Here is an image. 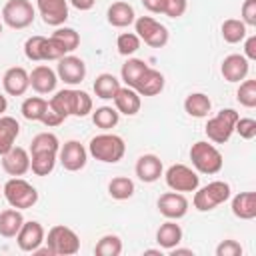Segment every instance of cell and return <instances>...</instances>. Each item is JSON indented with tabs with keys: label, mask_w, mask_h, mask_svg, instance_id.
<instances>
[{
	"label": "cell",
	"mask_w": 256,
	"mask_h": 256,
	"mask_svg": "<svg viewBox=\"0 0 256 256\" xmlns=\"http://www.w3.org/2000/svg\"><path fill=\"white\" fill-rule=\"evenodd\" d=\"M184 110L192 118H206L212 110V102L204 92H192L184 100Z\"/></svg>",
	"instance_id": "obj_27"
},
{
	"label": "cell",
	"mask_w": 256,
	"mask_h": 256,
	"mask_svg": "<svg viewBox=\"0 0 256 256\" xmlns=\"http://www.w3.org/2000/svg\"><path fill=\"white\" fill-rule=\"evenodd\" d=\"M244 40H246L244 42V58L246 60H256V36L252 34Z\"/></svg>",
	"instance_id": "obj_48"
},
{
	"label": "cell",
	"mask_w": 256,
	"mask_h": 256,
	"mask_svg": "<svg viewBox=\"0 0 256 256\" xmlns=\"http://www.w3.org/2000/svg\"><path fill=\"white\" fill-rule=\"evenodd\" d=\"M44 238H46V232H44V226L36 220H24L20 232L16 234V244L22 252H34L40 244H44Z\"/></svg>",
	"instance_id": "obj_13"
},
{
	"label": "cell",
	"mask_w": 256,
	"mask_h": 256,
	"mask_svg": "<svg viewBox=\"0 0 256 256\" xmlns=\"http://www.w3.org/2000/svg\"><path fill=\"white\" fill-rule=\"evenodd\" d=\"M24 54L32 62H46V38L44 36H30L24 42Z\"/></svg>",
	"instance_id": "obj_37"
},
{
	"label": "cell",
	"mask_w": 256,
	"mask_h": 256,
	"mask_svg": "<svg viewBox=\"0 0 256 256\" xmlns=\"http://www.w3.org/2000/svg\"><path fill=\"white\" fill-rule=\"evenodd\" d=\"M156 242L164 250H172L174 246H178L182 242L180 224H176V220H166L164 224H160V228L156 230Z\"/></svg>",
	"instance_id": "obj_24"
},
{
	"label": "cell",
	"mask_w": 256,
	"mask_h": 256,
	"mask_svg": "<svg viewBox=\"0 0 256 256\" xmlns=\"http://www.w3.org/2000/svg\"><path fill=\"white\" fill-rule=\"evenodd\" d=\"M6 108H8V100H6L4 94H0V116L6 112Z\"/></svg>",
	"instance_id": "obj_52"
},
{
	"label": "cell",
	"mask_w": 256,
	"mask_h": 256,
	"mask_svg": "<svg viewBox=\"0 0 256 256\" xmlns=\"http://www.w3.org/2000/svg\"><path fill=\"white\" fill-rule=\"evenodd\" d=\"M134 170H136V176H138L142 182L152 184V182H156V180L162 176L164 166H162V160H160L156 154H142V156L136 160Z\"/></svg>",
	"instance_id": "obj_19"
},
{
	"label": "cell",
	"mask_w": 256,
	"mask_h": 256,
	"mask_svg": "<svg viewBox=\"0 0 256 256\" xmlns=\"http://www.w3.org/2000/svg\"><path fill=\"white\" fill-rule=\"evenodd\" d=\"M156 206H158V212L168 220H180L188 214V200L182 192L172 190V192L160 194Z\"/></svg>",
	"instance_id": "obj_12"
},
{
	"label": "cell",
	"mask_w": 256,
	"mask_h": 256,
	"mask_svg": "<svg viewBox=\"0 0 256 256\" xmlns=\"http://www.w3.org/2000/svg\"><path fill=\"white\" fill-rule=\"evenodd\" d=\"M240 118V114L234 110V108H224L220 110L216 116H212L208 122H206V136L210 142L214 144H224L230 140V136L234 134V126H236V120Z\"/></svg>",
	"instance_id": "obj_5"
},
{
	"label": "cell",
	"mask_w": 256,
	"mask_h": 256,
	"mask_svg": "<svg viewBox=\"0 0 256 256\" xmlns=\"http://www.w3.org/2000/svg\"><path fill=\"white\" fill-rule=\"evenodd\" d=\"M234 132H238L240 138H244V140H252L256 136V120L254 118H238Z\"/></svg>",
	"instance_id": "obj_43"
},
{
	"label": "cell",
	"mask_w": 256,
	"mask_h": 256,
	"mask_svg": "<svg viewBox=\"0 0 256 256\" xmlns=\"http://www.w3.org/2000/svg\"><path fill=\"white\" fill-rule=\"evenodd\" d=\"M88 154L92 158H96L98 162H106V164H116L124 158L126 154V144L122 140V136L112 134V132H102L98 136H94L88 144Z\"/></svg>",
	"instance_id": "obj_1"
},
{
	"label": "cell",
	"mask_w": 256,
	"mask_h": 256,
	"mask_svg": "<svg viewBox=\"0 0 256 256\" xmlns=\"http://www.w3.org/2000/svg\"><path fill=\"white\" fill-rule=\"evenodd\" d=\"M52 38H56L68 52H74L78 48V44H80V34L74 28H66V26H58L52 32Z\"/></svg>",
	"instance_id": "obj_40"
},
{
	"label": "cell",
	"mask_w": 256,
	"mask_h": 256,
	"mask_svg": "<svg viewBox=\"0 0 256 256\" xmlns=\"http://www.w3.org/2000/svg\"><path fill=\"white\" fill-rule=\"evenodd\" d=\"M92 88H94V94H96L98 98H102V100H112V98L116 96V92L120 90V80H118L114 74H110V72H102V74L96 76Z\"/></svg>",
	"instance_id": "obj_28"
},
{
	"label": "cell",
	"mask_w": 256,
	"mask_h": 256,
	"mask_svg": "<svg viewBox=\"0 0 256 256\" xmlns=\"http://www.w3.org/2000/svg\"><path fill=\"white\" fill-rule=\"evenodd\" d=\"M114 100V106L120 114L124 116H134L140 112V106H142V100H140V94L130 88V86H120V90L116 92V96L112 98Z\"/></svg>",
	"instance_id": "obj_21"
},
{
	"label": "cell",
	"mask_w": 256,
	"mask_h": 256,
	"mask_svg": "<svg viewBox=\"0 0 256 256\" xmlns=\"http://www.w3.org/2000/svg\"><path fill=\"white\" fill-rule=\"evenodd\" d=\"M20 134V124L12 116H0V156L6 154Z\"/></svg>",
	"instance_id": "obj_25"
},
{
	"label": "cell",
	"mask_w": 256,
	"mask_h": 256,
	"mask_svg": "<svg viewBox=\"0 0 256 256\" xmlns=\"http://www.w3.org/2000/svg\"><path fill=\"white\" fill-rule=\"evenodd\" d=\"M48 106H50L52 110H56L58 114H62L64 118L72 116V108H74V88L58 90V92L48 100Z\"/></svg>",
	"instance_id": "obj_30"
},
{
	"label": "cell",
	"mask_w": 256,
	"mask_h": 256,
	"mask_svg": "<svg viewBox=\"0 0 256 256\" xmlns=\"http://www.w3.org/2000/svg\"><path fill=\"white\" fill-rule=\"evenodd\" d=\"M36 18V8L30 0H8L2 8V20L14 30L28 28Z\"/></svg>",
	"instance_id": "obj_8"
},
{
	"label": "cell",
	"mask_w": 256,
	"mask_h": 256,
	"mask_svg": "<svg viewBox=\"0 0 256 256\" xmlns=\"http://www.w3.org/2000/svg\"><path fill=\"white\" fill-rule=\"evenodd\" d=\"M190 160H192V166L198 174H218L224 166L222 152L214 144L204 142V140H198L192 144Z\"/></svg>",
	"instance_id": "obj_2"
},
{
	"label": "cell",
	"mask_w": 256,
	"mask_h": 256,
	"mask_svg": "<svg viewBox=\"0 0 256 256\" xmlns=\"http://www.w3.org/2000/svg\"><path fill=\"white\" fill-rule=\"evenodd\" d=\"M194 192V208L198 212H210L230 198V184L224 180H214L202 186L200 190L196 188Z\"/></svg>",
	"instance_id": "obj_4"
},
{
	"label": "cell",
	"mask_w": 256,
	"mask_h": 256,
	"mask_svg": "<svg viewBox=\"0 0 256 256\" xmlns=\"http://www.w3.org/2000/svg\"><path fill=\"white\" fill-rule=\"evenodd\" d=\"M64 120H66V118H64V116H62V114H58V112H56V110H52V108H50V106H48V108H46V112H44V116H42V120H40V122H42V124H44V126H48V128H56V126H60V124H62V122H64Z\"/></svg>",
	"instance_id": "obj_47"
},
{
	"label": "cell",
	"mask_w": 256,
	"mask_h": 256,
	"mask_svg": "<svg viewBox=\"0 0 256 256\" xmlns=\"http://www.w3.org/2000/svg\"><path fill=\"white\" fill-rule=\"evenodd\" d=\"M134 28H136V36L140 38V42L152 46V48H164L168 44L170 32L164 24H160L156 18L152 16H140L134 20Z\"/></svg>",
	"instance_id": "obj_7"
},
{
	"label": "cell",
	"mask_w": 256,
	"mask_h": 256,
	"mask_svg": "<svg viewBox=\"0 0 256 256\" xmlns=\"http://www.w3.org/2000/svg\"><path fill=\"white\" fill-rule=\"evenodd\" d=\"M166 186L174 192H194L200 184V176L186 164H172L164 174Z\"/></svg>",
	"instance_id": "obj_9"
},
{
	"label": "cell",
	"mask_w": 256,
	"mask_h": 256,
	"mask_svg": "<svg viewBox=\"0 0 256 256\" xmlns=\"http://www.w3.org/2000/svg\"><path fill=\"white\" fill-rule=\"evenodd\" d=\"M36 8L48 26H62L68 20V0H36Z\"/></svg>",
	"instance_id": "obj_14"
},
{
	"label": "cell",
	"mask_w": 256,
	"mask_h": 256,
	"mask_svg": "<svg viewBox=\"0 0 256 256\" xmlns=\"http://www.w3.org/2000/svg\"><path fill=\"white\" fill-rule=\"evenodd\" d=\"M164 82H166V80H164V74H162L160 70L148 66V68L142 72V76L138 78L134 90H136L140 96H156V94H160V92L164 90Z\"/></svg>",
	"instance_id": "obj_20"
},
{
	"label": "cell",
	"mask_w": 256,
	"mask_h": 256,
	"mask_svg": "<svg viewBox=\"0 0 256 256\" xmlns=\"http://www.w3.org/2000/svg\"><path fill=\"white\" fill-rule=\"evenodd\" d=\"M56 84H58V74L50 66L38 64L36 68H32V72H30L32 90H36L38 94H50L56 90Z\"/></svg>",
	"instance_id": "obj_18"
},
{
	"label": "cell",
	"mask_w": 256,
	"mask_h": 256,
	"mask_svg": "<svg viewBox=\"0 0 256 256\" xmlns=\"http://www.w3.org/2000/svg\"><path fill=\"white\" fill-rule=\"evenodd\" d=\"M56 74H58V80H62L64 84L78 86L86 78V64L82 58H78L74 54H66L58 60Z\"/></svg>",
	"instance_id": "obj_10"
},
{
	"label": "cell",
	"mask_w": 256,
	"mask_h": 256,
	"mask_svg": "<svg viewBox=\"0 0 256 256\" xmlns=\"http://www.w3.org/2000/svg\"><path fill=\"white\" fill-rule=\"evenodd\" d=\"M46 108H48V100H44V98H40V96H28V98L22 102L20 112H22V116H24L26 120H30V122H40L42 116H44V112H46Z\"/></svg>",
	"instance_id": "obj_32"
},
{
	"label": "cell",
	"mask_w": 256,
	"mask_h": 256,
	"mask_svg": "<svg viewBox=\"0 0 256 256\" xmlns=\"http://www.w3.org/2000/svg\"><path fill=\"white\" fill-rule=\"evenodd\" d=\"M118 120H120V112L116 108H112V106H100V108H96L92 112L94 126L100 128V130H104V132H108L110 128H114L118 124Z\"/></svg>",
	"instance_id": "obj_33"
},
{
	"label": "cell",
	"mask_w": 256,
	"mask_h": 256,
	"mask_svg": "<svg viewBox=\"0 0 256 256\" xmlns=\"http://www.w3.org/2000/svg\"><path fill=\"white\" fill-rule=\"evenodd\" d=\"M24 224V216L18 208H8L0 212V236L4 238H16Z\"/></svg>",
	"instance_id": "obj_26"
},
{
	"label": "cell",
	"mask_w": 256,
	"mask_h": 256,
	"mask_svg": "<svg viewBox=\"0 0 256 256\" xmlns=\"http://www.w3.org/2000/svg\"><path fill=\"white\" fill-rule=\"evenodd\" d=\"M106 18H108V24L114 26V28H126L130 24H134L136 20V12L134 8L128 4V2H114L108 6V12H106Z\"/></svg>",
	"instance_id": "obj_22"
},
{
	"label": "cell",
	"mask_w": 256,
	"mask_h": 256,
	"mask_svg": "<svg viewBox=\"0 0 256 256\" xmlns=\"http://www.w3.org/2000/svg\"><path fill=\"white\" fill-rule=\"evenodd\" d=\"M76 10H80V12H86V10H90L94 4H96V0H68Z\"/></svg>",
	"instance_id": "obj_50"
},
{
	"label": "cell",
	"mask_w": 256,
	"mask_h": 256,
	"mask_svg": "<svg viewBox=\"0 0 256 256\" xmlns=\"http://www.w3.org/2000/svg\"><path fill=\"white\" fill-rule=\"evenodd\" d=\"M58 150H60V140L52 132H40L30 142V154H34V152H58Z\"/></svg>",
	"instance_id": "obj_36"
},
{
	"label": "cell",
	"mask_w": 256,
	"mask_h": 256,
	"mask_svg": "<svg viewBox=\"0 0 256 256\" xmlns=\"http://www.w3.org/2000/svg\"><path fill=\"white\" fill-rule=\"evenodd\" d=\"M94 252L98 256H120V252H122V240L116 234H106V236H102L96 242Z\"/></svg>",
	"instance_id": "obj_38"
},
{
	"label": "cell",
	"mask_w": 256,
	"mask_h": 256,
	"mask_svg": "<svg viewBox=\"0 0 256 256\" xmlns=\"http://www.w3.org/2000/svg\"><path fill=\"white\" fill-rule=\"evenodd\" d=\"M2 86L8 96H22L30 88V74L22 66H12L4 72Z\"/></svg>",
	"instance_id": "obj_16"
},
{
	"label": "cell",
	"mask_w": 256,
	"mask_h": 256,
	"mask_svg": "<svg viewBox=\"0 0 256 256\" xmlns=\"http://www.w3.org/2000/svg\"><path fill=\"white\" fill-rule=\"evenodd\" d=\"M146 68H148V64H146L144 60H140V58H128V60L122 64V68H120L122 82H124L126 86H130V88H134L136 82H138V78L142 76V72H144Z\"/></svg>",
	"instance_id": "obj_31"
},
{
	"label": "cell",
	"mask_w": 256,
	"mask_h": 256,
	"mask_svg": "<svg viewBox=\"0 0 256 256\" xmlns=\"http://www.w3.org/2000/svg\"><path fill=\"white\" fill-rule=\"evenodd\" d=\"M108 194L114 200H128L134 194V182L128 176H116L108 182Z\"/></svg>",
	"instance_id": "obj_35"
},
{
	"label": "cell",
	"mask_w": 256,
	"mask_h": 256,
	"mask_svg": "<svg viewBox=\"0 0 256 256\" xmlns=\"http://www.w3.org/2000/svg\"><path fill=\"white\" fill-rule=\"evenodd\" d=\"M2 168L10 176H24L30 170V152L14 144L6 154H2Z\"/></svg>",
	"instance_id": "obj_15"
},
{
	"label": "cell",
	"mask_w": 256,
	"mask_h": 256,
	"mask_svg": "<svg viewBox=\"0 0 256 256\" xmlns=\"http://www.w3.org/2000/svg\"><path fill=\"white\" fill-rule=\"evenodd\" d=\"M220 32H222V38L228 44H238L246 38V24L238 18H228V20L222 22Z\"/></svg>",
	"instance_id": "obj_34"
},
{
	"label": "cell",
	"mask_w": 256,
	"mask_h": 256,
	"mask_svg": "<svg viewBox=\"0 0 256 256\" xmlns=\"http://www.w3.org/2000/svg\"><path fill=\"white\" fill-rule=\"evenodd\" d=\"M242 254V246L236 240H222L216 246V256H240Z\"/></svg>",
	"instance_id": "obj_45"
},
{
	"label": "cell",
	"mask_w": 256,
	"mask_h": 256,
	"mask_svg": "<svg viewBox=\"0 0 256 256\" xmlns=\"http://www.w3.org/2000/svg\"><path fill=\"white\" fill-rule=\"evenodd\" d=\"M58 160V152H34L30 154V170L36 176H48Z\"/></svg>",
	"instance_id": "obj_29"
},
{
	"label": "cell",
	"mask_w": 256,
	"mask_h": 256,
	"mask_svg": "<svg viewBox=\"0 0 256 256\" xmlns=\"http://www.w3.org/2000/svg\"><path fill=\"white\" fill-rule=\"evenodd\" d=\"M144 254H160V256H162L160 250H144Z\"/></svg>",
	"instance_id": "obj_53"
},
{
	"label": "cell",
	"mask_w": 256,
	"mask_h": 256,
	"mask_svg": "<svg viewBox=\"0 0 256 256\" xmlns=\"http://www.w3.org/2000/svg\"><path fill=\"white\" fill-rule=\"evenodd\" d=\"M58 160H60V164H62L64 170L78 172L88 162V150L78 140H68V142H64V146H60Z\"/></svg>",
	"instance_id": "obj_11"
},
{
	"label": "cell",
	"mask_w": 256,
	"mask_h": 256,
	"mask_svg": "<svg viewBox=\"0 0 256 256\" xmlns=\"http://www.w3.org/2000/svg\"><path fill=\"white\" fill-rule=\"evenodd\" d=\"M232 214L240 220H254L256 218V192H240L232 198Z\"/></svg>",
	"instance_id": "obj_23"
},
{
	"label": "cell",
	"mask_w": 256,
	"mask_h": 256,
	"mask_svg": "<svg viewBox=\"0 0 256 256\" xmlns=\"http://www.w3.org/2000/svg\"><path fill=\"white\" fill-rule=\"evenodd\" d=\"M186 8H188V0H166L162 14H166L168 18H180L184 16Z\"/></svg>",
	"instance_id": "obj_44"
},
{
	"label": "cell",
	"mask_w": 256,
	"mask_h": 256,
	"mask_svg": "<svg viewBox=\"0 0 256 256\" xmlns=\"http://www.w3.org/2000/svg\"><path fill=\"white\" fill-rule=\"evenodd\" d=\"M240 12H242V22L246 26H256V0H244Z\"/></svg>",
	"instance_id": "obj_46"
},
{
	"label": "cell",
	"mask_w": 256,
	"mask_h": 256,
	"mask_svg": "<svg viewBox=\"0 0 256 256\" xmlns=\"http://www.w3.org/2000/svg\"><path fill=\"white\" fill-rule=\"evenodd\" d=\"M116 48H118V54H122V56H132V54L140 48V38L136 36V32H124V34L118 36Z\"/></svg>",
	"instance_id": "obj_41"
},
{
	"label": "cell",
	"mask_w": 256,
	"mask_h": 256,
	"mask_svg": "<svg viewBox=\"0 0 256 256\" xmlns=\"http://www.w3.org/2000/svg\"><path fill=\"white\" fill-rule=\"evenodd\" d=\"M250 70V60L244 58V54H228L222 60L220 74L226 82H240L248 76Z\"/></svg>",
	"instance_id": "obj_17"
},
{
	"label": "cell",
	"mask_w": 256,
	"mask_h": 256,
	"mask_svg": "<svg viewBox=\"0 0 256 256\" xmlns=\"http://www.w3.org/2000/svg\"><path fill=\"white\" fill-rule=\"evenodd\" d=\"M140 2L152 14H162L164 12V4H166V0H140Z\"/></svg>",
	"instance_id": "obj_49"
},
{
	"label": "cell",
	"mask_w": 256,
	"mask_h": 256,
	"mask_svg": "<svg viewBox=\"0 0 256 256\" xmlns=\"http://www.w3.org/2000/svg\"><path fill=\"white\" fill-rule=\"evenodd\" d=\"M92 106H94V102H92V96H90L88 92H84V90H74V108H72V116H78V118L88 116V114L92 112Z\"/></svg>",
	"instance_id": "obj_42"
},
{
	"label": "cell",
	"mask_w": 256,
	"mask_h": 256,
	"mask_svg": "<svg viewBox=\"0 0 256 256\" xmlns=\"http://www.w3.org/2000/svg\"><path fill=\"white\" fill-rule=\"evenodd\" d=\"M0 36H2V22H0Z\"/></svg>",
	"instance_id": "obj_54"
},
{
	"label": "cell",
	"mask_w": 256,
	"mask_h": 256,
	"mask_svg": "<svg viewBox=\"0 0 256 256\" xmlns=\"http://www.w3.org/2000/svg\"><path fill=\"white\" fill-rule=\"evenodd\" d=\"M44 242L52 248L54 256H72V254H78V250H80L78 234L72 228L62 226V224L52 226L48 230V236L44 238Z\"/></svg>",
	"instance_id": "obj_6"
},
{
	"label": "cell",
	"mask_w": 256,
	"mask_h": 256,
	"mask_svg": "<svg viewBox=\"0 0 256 256\" xmlns=\"http://www.w3.org/2000/svg\"><path fill=\"white\" fill-rule=\"evenodd\" d=\"M2 194H4L6 202L18 210H28L38 202V190L28 180H24L20 176H12L2 186Z\"/></svg>",
	"instance_id": "obj_3"
},
{
	"label": "cell",
	"mask_w": 256,
	"mask_h": 256,
	"mask_svg": "<svg viewBox=\"0 0 256 256\" xmlns=\"http://www.w3.org/2000/svg\"><path fill=\"white\" fill-rule=\"evenodd\" d=\"M170 252V256H180V254H188V256H192L194 252L192 250H188V248H178V246H174L172 250H168Z\"/></svg>",
	"instance_id": "obj_51"
},
{
	"label": "cell",
	"mask_w": 256,
	"mask_h": 256,
	"mask_svg": "<svg viewBox=\"0 0 256 256\" xmlns=\"http://www.w3.org/2000/svg\"><path fill=\"white\" fill-rule=\"evenodd\" d=\"M236 100L244 106V108H254L256 106V80H242L238 90H236Z\"/></svg>",
	"instance_id": "obj_39"
}]
</instances>
